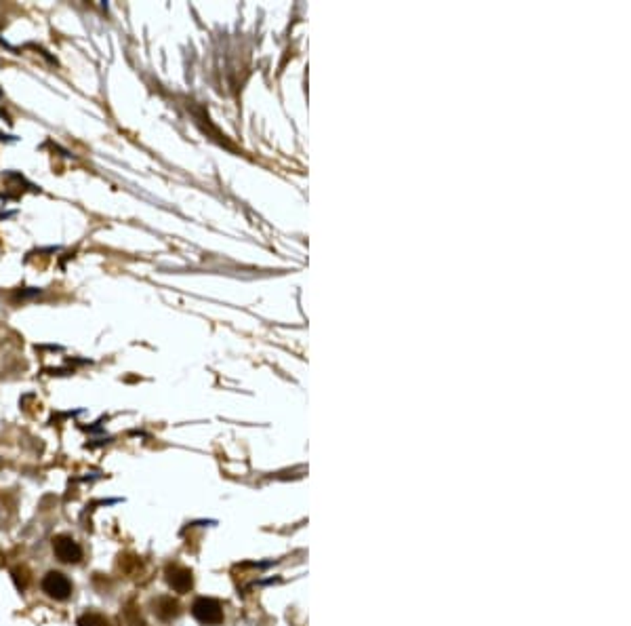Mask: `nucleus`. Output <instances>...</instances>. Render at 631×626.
Wrapping results in <instances>:
<instances>
[{
    "label": "nucleus",
    "mask_w": 631,
    "mask_h": 626,
    "mask_svg": "<svg viewBox=\"0 0 631 626\" xmlns=\"http://www.w3.org/2000/svg\"><path fill=\"white\" fill-rule=\"evenodd\" d=\"M192 616L207 626L221 625L224 620V608L217 599L211 597H198L192 605Z\"/></svg>",
    "instance_id": "obj_1"
},
{
    "label": "nucleus",
    "mask_w": 631,
    "mask_h": 626,
    "mask_svg": "<svg viewBox=\"0 0 631 626\" xmlns=\"http://www.w3.org/2000/svg\"><path fill=\"white\" fill-rule=\"evenodd\" d=\"M40 588L47 597L55 599V601H66L72 595V582L68 580V576H64L62 571H49L42 582Z\"/></svg>",
    "instance_id": "obj_2"
},
{
    "label": "nucleus",
    "mask_w": 631,
    "mask_h": 626,
    "mask_svg": "<svg viewBox=\"0 0 631 626\" xmlns=\"http://www.w3.org/2000/svg\"><path fill=\"white\" fill-rule=\"evenodd\" d=\"M53 552L62 563H79L82 559V548L72 536H55L53 537Z\"/></svg>",
    "instance_id": "obj_3"
},
{
    "label": "nucleus",
    "mask_w": 631,
    "mask_h": 626,
    "mask_svg": "<svg viewBox=\"0 0 631 626\" xmlns=\"http://www.w3.org/2000/svg\"><path fill=\"white\" fill-rule=\"evenodd\" d=\"M166 582L168 586L175 591V593H187L194 584V578H192V571L181 567V565H170L166 569Z\"/></svg>",
    "instance_id": "obj_4"
},
{
    "label": "nucleus",
    "mask_w": 631,
    "mask_h": 626,
    "mask_svg": "<svg viewBox=\"0 0 631 626\" xmlns=\"http://www.w3.org/2000/svg\"><path fill=\"white\" fill-rule=\"evenodd\" d=\"M154 612L160 620H173L179 614V605L170 597H160L158 601H154Z\"/></svg>",
    "instance_id": "obj_5"
},
{
    "label": "nucleus",
    "mask_w": 631,
    "mask_h": 626,
    "mask_svg": "<svg viewBox=\"0 0 631 626\" xmlns=\"http://www.w3.org/2000/svg\"><path fill=\"white\" fill-rule=\"evenodd\" d=\"M79 626H108V620L101 616V614H95V612H86L79 618Z\"/></svg>",
    "instance_id": "obj_6"
},
{
    "label": "nucleus",
    "mask_w": 631,
    "mask_h": 626,
    "mask_svg": "<svg viewBox=\"0 0 631 626\" xmlns=\"http://www.w3.org/2000/svg\"><path fill=\"white\" fill-rule=\"evenodd\" d=\"M13 580H15V584H17V588H19V591H25V586H28V576H25V569H15V571H13Z\"/></svg>",
    "instance_id": "obj_7"
}]
</instances>
